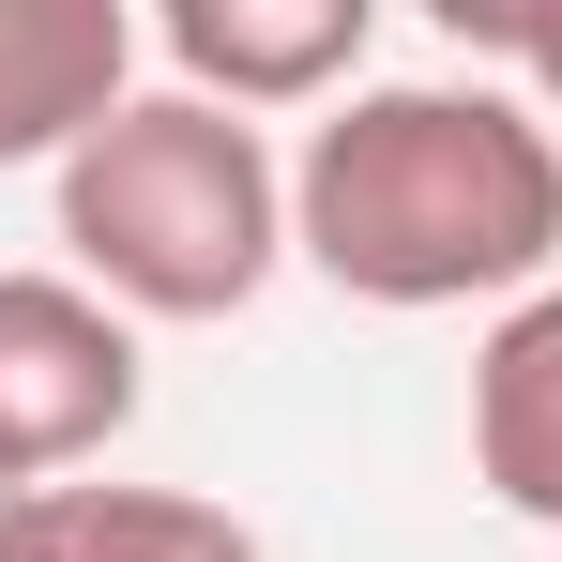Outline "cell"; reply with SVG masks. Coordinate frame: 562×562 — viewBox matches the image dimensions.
<instances>
[{"mask_svg": "<svg viewBox=\"0 0 562 562\" xmlns=\"http://www.w3.org/2000/svg\"><path fill=\"white\" fill-rule=\"evenodd\" d=\"M153 46H168V92L228 106V122L350 106L366 92V46H380V0H168Z\"/></svg>", "mask_w": 562, "mask_h": 562, "instance_id": "277c9868", "label": "cell"}, {"mask_svg": "<svg viewBox=\"0 0 562 562\" xmlns=\"http://www.w3.org/2000/svg\"><path fill=\"white\" fill-rule=\"evenodd\" d=\"M137 15L122 0H0V168H61L137 106Z\"/></svg>", "mask_w": 562, "mask_h": 562, "instance_id": "5b68a950", "label": "cell"}, {"mask_svg": "<svg viewBox=\"0 0 562 562\" xmlns=\"http://www.w3.org/2000/svg\"><path fill=\"white\" fill-rule=\"evenodd\" d=\"M441 31L471 61H502L517 92L548 106V137H562V0H441Z\"/></svg>", "mask_w": 562, "mask_h": 562, "instance_id": "ba28073f", "label": "cell"}, {"mask_svg": "<svg viewBox=\"0 0 562 562\" xmlns=\"http://www.w3.org/2000/svg\"><path fill=\"white\" fill-rule=\"evenodd\" d=\"M289 259L350 304H532L562 274V137L517 77H380L289 153Z\"/></svg>", "mask_w": 562, "mask_h": 562, "instance_id": "6da1fadb", "label": "cell"}, {"mask_svg": "<svg viewBox=\"0 0 562 562\" xmlns=\"http://www.w3.org/2000/svg\"><path fill=\"white\" fill-rule=\"evenodd\" d=\"M471 471H486L502 517L562 532V274L532 304H502L486 350H471Z\"/></svg>", "mask_w": 562, "mask_h": 562, "instance_id": "8992f818", "label": "cell"}, {"mask_svg": "<svg viewBox=\"0 0 562 562\" xmlns=\"http://www.w3.org/2000/svg\"><path fill=\"white\" fill-rule=\"evenodd\" d=\"M289 259V168L259 122L198 92H137L61 153V274L122 319H244Z\"/></svg>", "mask_w": 562, "mask_h": 562, "instance_id": "7a4b0ae2", "label": "cell"}, {"mask_svg": "<svg viewBox=\"0 0 562 562\" xmlns=\"http://www.w3.org/2000/svg\"><path fill=\"white\" fill-rule=\"evenodd\" d=\"M137 319L77 274H0V486L31 502V486H77L106 471V441L137 426Z\"/></svg>", "mask_w": 562, "mask_h": 562, "instance_id": "3957f363", "label": "cell"}, {"mask_svg": "<svg viewBox=\"0 0 562 562\" xmlns=\"http://www.w3.org/2000/svg\"><path fill=\"white\" fill-rule=\"evenodd\" d=\"M0 562H259V532L198 486H31L0 517Z\"/></svg>", "mask_w": 562, "mask_h": 562, "instance_id": "52a82bcc", "label": "cell"}, {"mask_svg": "<svg viewBox=\"0 0 562 562\" xmlns=\"http://www.w3.org/2000/svg\"><path fill=\"white\" fill-rule=\"evenodd\" d=\"M0 517H15V486H0Z\"/></svg>", "mask_w": 562, "mask_h": 562, "instance_id": "9c48e42d", "label": "cell"}]
</instances>
